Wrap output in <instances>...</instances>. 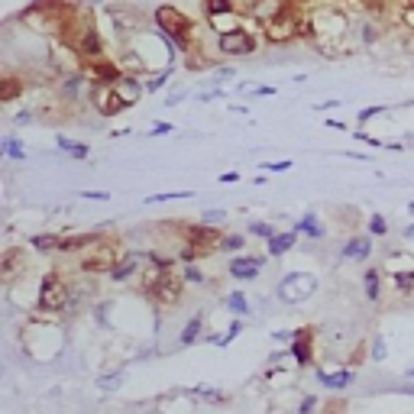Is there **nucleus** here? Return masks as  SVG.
Returning <instances> with one entry per match:
<instances>
[{"instance_id":"obj_24","label":"nucleus","mask_w":414,"mask_h":414,"mask_svg":"<svg viewBox=\"0 0 414 414\" xmlns=\"http://www.w3.org/2000/svg\"><path fill=\"white\" fill-rule=\"evenodd\" d=\"M16 262H20V253H16V249H10V253L4 256V279H10V275L16 272Z\"/></svg>"},{"instance_id":"obj_7","label":"nucleus","mask_w":414,"mask_h":414,"mask_svg":"<svg viewBox=\"0 0 414 414\" xmlns=\"http://www.w3.org/2000/svg\"><path fill=\"white\" fill-rule=\"evenodd\" d=\"M94 104H98V110L104 113V117H113V113H120L123 107L130 104V100L120 94L117 85H104V88H98V91H94Z\"/></svg>"},{"instance_id":"obj_39","label":"nucleus","mask_w":414,"mask_h":414,"mask_svg":"<svg viewBox=\"0 0 414 414\" xmlns=\"http://www.w3.org/2000/svg\"><path fill=\"white\" fill-rule=\"evenodd\" d=\"M85 197H91V201H107V195H100V191H88Z\"/></svg>"},{"instance_id":"obj_31","label":"nucleus","mask_w":414,"mask_h":414,"mask_svg":"<svg viewBox=\"0 0 414 414\" xmlns=\"http://www.w3.org/2000/svg\"><path fill=\"white\" fill-rule=\"evenodd\" d=\"M33 246H36V249H52V246H58V239L56 237H36Z\"/></svg>"},{"instance_id":"obj_32","label":"nucleus","mask_w":414,"mask_h":414,"mask_svg":"<svg viewBox=\"0 0 414 414\" xmlns=\"http://www.w3.org/2000/svg\"><path fill=\"white\" fill-rule=\"evenodd\" d=\"M369 230H372V233H376V237H382V233H385V220H382V217H379V214H376V217H372V220H369Z\"/></svg>"},{"instance_id":"obj_3","label":"nucleus","mask_w":414,"mask_h":414,"mask_svg":"<svg viewBox=\"0 0 414 414\" xmlns=\"http://www.w3.org/2000/svg\"><path fill=\"white\" fill-rule=\"evenodd\" d=\"M68 288L62 285L58 275H46L43 279V288H39V308L43 311H62L68 304Z\"/></svg>"},{"instance_id":"obj_21","label":"nucleus","mask_w":414,"mask_h":414,"mask_svg":"<svg viewBox=\"0 0 414 414\" xmlns=\"http://www.w3.org/2000/svg\"><path fill=\"white\" fill-rule=\"evenodd\" d=\"M301 230L308 233V237H314V239H321V237H324V227L317 224V217H314V214H308V217L301 220Z\"/></svg>"},{"instance_id":"obj_11","label":"nucleus","mask_w":414,"mask_h":414,"mask_svg":"<svg viewBox=\"0 0 414 414\" xmlns=\"http://www.w3.org/2000/svg\"><path fill=\"white\" fill-rule=\"evenodd\" d=\"M140 259H143V256H127V259H120L117 266L110 269V275H113V279H117V281L130 279V275L136 272V262H140Z\"/></svg>"},{"instance_id":"obj_2","label":"nucleus","mask_w":414,"mask_h":414,"mask_svg":"<svg viewBox=\"0 0 414 414\" xmlns=\"http://www.w3.org/2000/svg\"><path fill=\"white\" fill-rule=\"evenodd\" d=\"M155 26L169 36V39H175L178 46H185V39H188V33H191L188 16H185L182 10H175V7H159V10H155Z\"/></svg>"},{"instance_id":"obj_30","label":"nucleus","mask_w":414,"mask_h":414,"mask_svg":"<svg viewBox=\"0 0 414 414\" xmlns=\"http://www.w3.org/2000/svg\"><path fill=\"white\" fill-rule=\"evenodd\" d=\"M249 233H256V237H262V239H272L275 237L269 224H253V227H249Z\"/></svg>"},{"instance_id":"obj_37","label":"nucleus","mask_w":414,"mask_h":414,"mask_svg":"<svg viewBox=\"0 0 414 414\" xmlns=\"http://www.w3.org/2000/svg\"><path fill=\"white\" fill-rule=\"evenodd\" d=\"M314 405H317L314 398H304V401H301V414H311V411H314Z\"/></svg>"},{"instance_id":"obj_41","label":"nucleus","mask_w":414,"mask_h":414,"mask_svg":"<svg viewBox=\"0 0 414 414\" xmlns=\"http://www.w3.org/2000/svg\"><path fill=\"white\" fill-rule=\"evenodd\" d=\"M405 20H408V23H411V26H414V10H408V14H405Z\"/></svg>"},{"instance_id":"obj_13","label":"nucleus","mask_w":414,"mask_h":414,"mask_svg":"<svg viewBox=\"0 0 414 414\" xmlns=\"http://www.w3.org/2000/svg\"><path fill=\"white\" fill-rule=\"evenodd\" d=\"M110 266H113V259H110V253H107V249L81 262V269H85V272H104V269H110Z\"/></svg>"},{"instance_id":"obj_22","label":"nucleus","mask_w":414,"mask_h":414,"mask_svg":"<svg viewBox=\"0 0 414 414\" xmlns=\"http://www.w3.org/2000/svg\"><path fill=\"white\" fill-rule=\"evenodd\" d=\"M204 10H207V16H220V14H230V0H207V7H204Z\"/></svg>"},{"instance_id":"obj_9","label":"nucleus","mask_w":414,"mask_h":414,"mask_svg":"<svg viewBox=\"0 0 414 414\" xmlns=\"http://www.w3.org/2000/svg\"><path fill=\"white\" fill-rule=\"evenodd\" d=\"M188 239H191V246L195 249H214V246H220V237H217V230H211V227L204 224V227H191L188 230Z\"/></svg>"},{"instance_id":"obj_1","label":"nucleus","mask_w":414,"mask_h":414,"mask_svg":"<svg viewBox=\"0 0 414 414\" xmlns=\"http://www.w3.org/2000/svg\"><path fill=\"white\" fill-rule=\"evenodd\" d=\"M275 291H279V298L285 304H301L317 291V279H314V275H308V272H291V275H285V279L279 281Z\"/></svg>"},{"instance_id":"obj_38","label":"nucleus","mask_w":414,"mask_h":414,"mask_svg":"<svg viewBox=\"0 0 414 414\" xmlns=\"http://www.w3.org/2000/svg\"><path fill=\"white\" fill-rule=\"evenodd\" d=\"M288 165H291V162H272V165H269V169H272V172H285Z\"/></svg>"},{"instance_id":"obj_40","label":"nucleus","mask_w":414,"mask_h":414,"mask_svg":"<svg viewBox=\"0 0 414 414\" xmlns=\"http://www.w3.org/2000/svg\"><path fill=\"white\" fill-rule=\"evenodd\" d=\"M185 275H188L191 281H201V272H197V269H188V272H185Z\"/></svg>"},{"instance_id":"obj_6","label":"nucleus","mask_w":414,"mask_h":414,"mask_svg":"<svg viewBox=\"0 0 414 414\" xmlns=\"http://www.w3.org/2000/svg\"><path fill=\"white\" fill-rule=\"evenodd\" d=\"M295 33H298V23H295V16L285 14V10H279L275 16L266 20V36L272 43H285V39H291Z\"/></svg>"},{"instance_id":"obj_8","label":"nucleus","mask_w":414,"mask_h":414,"mask_svg":"<svg viewBox=\"0 0 414 414\" xmlns=\"http://www.w3.org/2000/svg\"><path fill=\"white\" fill-rule=\"evenodd\" d=\"M262 266H266V259H259V256H239L230 262V275L233 279H256Z\"/></svg>"},{"instance_id":"obj_20","label":"nucleus","mask_w":414,"mask_h":414,"mask_svg":"<svg viewBox=\"0 0 414 414\" xmlns=\"http://www.w3.org/2000/svg\"><path fill=\"white\" fill-rule=\"evenodd\" d=\"M366 298H369V301H376V298H379V272H366Z\"/></svg>"},{"instance_id":"obj_16","label":"nucleus","mask_w":414,"mask_h":414,"mask_svg":"<svg viewBox=\"0 0 414 414\" xmlns=\"http://www.w3.org/2000/svg\"><path fill=\"white\" fill-rule=\"evenodd\" d=\"M20 91H23L20 81H16V78H7V81H4V88H0V100H4V104H10V100H14Z\"/></svg>"},{"instance_id":"obj_12","label":"nucleus","mask_w":414,"mask_h":414,"mask_svg":"<svg viewBox=\"0 0 414 414\" xmlns=\"http://www.w3.org/2000/svg\"><path fill=\"white\" fill-rule=\"evenodd\" d=\"M291 246H295V233H275V237L269 239V253L281 256L285 249H291Z\"/></svg>"},{"instance_id":"obj_36","label":"nucleus","mask_w":414,"mask_h":414,"mask_svg":"<svg viewBox=\"0 0 414 414\" xmlns=\"http://www.w3.org/2000/svg\"><path fill=\"white\" fill-rule=\"evenodd\" d=\"M155 133H159V136H162V133H172V123H155V127H152V136H155Z\"/></svg>"},{"instance_id":"obj_14","label":"nucleus","mask_w":414,"mask_h":414,"mask_svg":"<svg viewBox=\"0 0 414 414\" xmlns=\"http://www.w3.org/2000/svg\"><path fill=\"white\" fill-rule=\"evenodd\" d=\"M78 52H85V56H100V36L98 33H85L78 39Z\"/></svg>"},{"instance_id":"obj_29","label":"nucleus","mask_w":414,"mask_h":414,"mask_svg":"<svg viewBox=\"0 0 414 414\" xmlns=\"http://www.w3.org/2000/svg\"><path fill=\"white\" fill-rule=\"evenodd\" d=\"M295 356H298V363H308V340H304V333H301V340L295 343Z\"/></svg>"},{"instance_id":"obj_15","label":"nucleus","mask_w":414,"mask_h":414,"mask_svg":"<svg viewBox=\"0 0 414 414\" xmlns=\"http://www.w3.org/2000/svg\"><path fill=\"white\" fill-rule=\"evenodd\" d=\"M58 149H65V152L75 155V159H85V155H88L85 143H71V140H65V136H58Z\"/></svg>"},{"instance_id":"obj_28","label":"nucleus","mask_w":414,"mask_h":414,"mask_svg":"<svg viewBox=\"0 0 414 414\" xmlns=\"http://www.w3.org/2000/svg\"><path fill=\"white\" fill-rule=\"evenodd\" d=\"M395 285H398L401 291H414V272H398L395 275Z\"/></svg>"},{"instance_id":"obj_34","label":"nucleus","mask_w":414,"mask_h":414,"mask_svg":"<svg viewBox=\"0 0 414 414\" xmlns=\"http://www.w3.org/2000/svg\"><path fill=\"white\" fill-rule=\"evenodd\" d=\"M217 220H224V211H207V214H204V224H217Z\"/></svg>"},{"instance_id":"obj_35","label":"nucleus","mask_w":414,"mask_h":414,"mask_svg":"<svg viewBox=\"0 0 414 414\" xmlns=\"http://www.w3.org/2000/svg\"><path fill=\"white\" fill-rule=\"evenodd\" d=\"M372 356H376V359L385 356V343H382V340H376V346H372Z\"/></svg>"},{"instance_id":"obj_17","label":"nucleus","mask_w":414,"mask_h":414,"mask_svg":"<svg viewBox=\"0 0 414 414\" xmlns=\"http://www.w3.org/2000/svg\"><path fill=\"white\" fill-rule=\"evenodd\" d=\"M350 372H337V376H327V372H321V382L324 385H330V388H343V385H350Z\"/></svg>"},{"instance_id":"obj_33","label":"nucleus","mask_w":414,"mask_h":414,"mask_svg":"<svg viewBox=\"0 0 414 414\" xmlns=\"http://www.w3.org/2000/svg\"><path fill=\"white\" fill-rule=\"evenodd\" d=\"M165 78H169V71H162V75L159 78H152V81H149V91H155V88H162V85H165Z\"/></svg>"},{"instance_id":"obj_10","label":"nucleus","mask_w":414,"mask_h":414,"mask_svg":"<svg viewBox=\"0 0 414 414\" xmlns=\"http://www.w3.org/2000/svg\"><path fill=\"white\" fill-rule=\"evenodd\" d=\"M372 253V239L369 237H353L343 246V259H366Z\"/></svg>"},{"instance_id":"obj_19","label":"nucleus","mask_w":414,"mask_h":414,"mask_svg":"<svg viewBox=\"0 0 414 414\" xmlns=\"http://www.w3.org/2000/svg\"><path fill=\"white\" fill-rule=\"evenodd\" d=\"M120 94H123V98H127L130 100V104H133V100L136 98H140V85H136V81H133V78H123V81H120Z\"/></svg>"},{"instance_id":"obj_25","label":"nucleus","mask_w":414,"mask_h":414,"mask_svg":"<svg viewBox=\"0 0 414 414\" xmlns=\"http://www.w3.org/2000/svg\"><path fill=\"white\" fill-rule=\"evenodd\" d=\"M4 152L14 155V159H23V155H26V149H23L20 143L14 140V136H7V140H4Z\"/></svg>"},{"instance_id":"obj_23","label":"nucleus","mask_w":414,"mask_h":414,"mask_svg":"<svg viewBox=\"0 0 414 414\" xmlns=\"http://www.w3.org/2000/svg\"><path fill=\"white\" fill-rule=\"evenodd\" d=\"M120 382H123V372H110V376H100L98 385L104 388V392H113V388H117Z\"/></svg>"},{"instance_id":"obj_18","label":"nucleus","mask_w":414,"mask_h":414,"mask_svg":"<svg viewBox=\"0 0 414 414\" xmlns=\"http://www.w3.org/2000/svg\"><path fill=\"white\" fill-rule=\"evenodd\" d=\"M197 330H201V314H197V317H191V321H188V327H185V330H182V346L195 343V337H197Z\"/></svg>"},{"instance_id":"obj_4","label":"nucleus","mask_w":414,"mask_h":414,"mask_svg":"<svg viewBox=\"0 0 414 414\" xmlns=\"http://www.w3.org/2000/svg\"><path fill=\"white\" fill-rule=\"evenodd\" d=\"M217 46L224 56H249V52L256 49V39L246 33V29H224Z\"/></svg>"},{"instance_id":"obj_5","label":"nucleus","mask_w":414,"mask_h":414,"mask_svg":"<svg viewBox=\"0 0 414 414\" xmlns=\"http://www.w3.org/2000/svg\"><path fill=\"white\" fill-rule=\"evenodd\" d=\"M149 291H152L155 301L172 304V301H178V295H182V281H178L175 275L162 272V275H155V279L149 281Z\"/></svg>"},{"instance_id":"obj_26","label":"nucleus","mask_w":414,"mask_h":414,"mask_svg":"<svg viewBox=\"0 0 414 414\" xmlns=\"http://www.w3.org/2000/svg\"><path fill=\"white\" fill-rule=\"evenodd\" d=\"M227 304H230V311H237V314H246V298H243V291H233L230 298H227Z\"/></svg>"},{"instance_id":"obj_27","label":"nucleus","mask_w":414,"mask_h":414,"mask_svg":"<svg viewBox=\"0 0 414 414\" xmlns=\"http://www.w3.org/2000/svg\"><path fill=\"white\" fill-rule=\"evenodd\" d=\"M243 243H246V239L237 237V233H230V237H220V249H233V253H237V249H243Z\"/></svg>"}]
</instances>
